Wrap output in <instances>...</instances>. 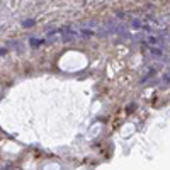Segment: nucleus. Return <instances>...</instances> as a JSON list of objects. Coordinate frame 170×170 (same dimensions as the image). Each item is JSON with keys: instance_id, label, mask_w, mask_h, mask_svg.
Returning <instances> with one entry per match:
<instances>
[{"instance_id": "obj_3", "label": "nucleus", "mask_w": 170, "mask_h": 170, "mask_svg": "<svg viewBox=\"0 0 170 170\" xmlns=\"http://www.w3.org/2000/svg\"><path fill=\"white\" fill-rule=\"evenodd\" d=\"M134 109H136V104H131V106L127 107V112H133Z\"/></svg>"}, {"instance_id": "obj_4", "label": "nucleus", "mask_w": 170, "mask_h": 170, "mask_svg": "<svg viewBox=\"0 0 170 170\" xmlns=\"http://www.w3.org/2000/svg\"><path fill=\"white\" fill-rule=\"evenodd\" d=\"M82 34H83V36H92L93 32H90V31H82Z\"/></svg>"}, {"instance_id": "obj_2", "label": "nucleus", "mask_w": 170, "mask_h": 170, "mask_svg": "<svg viewBox=\"0 0 170 170\" xmlns=\"http://www.w3.org/2000/svg\"><path fill=\"white\" fill-rule=\"evenodd\" d=\"M22 25H24V27H31V25H34V21H32V19H31V21L27 19V21L22 22Z\"/></svg>"}, {"instance_id": "obj_5", "label": "nucleus", "mask_w": 170, "mask_h": 170, "mask_svg": "<svg viewBox=\"0 0 170 170\" xmlns=\"http://www.w3.org/2000/svg\"><path fill=\"white\" fill-rule=\"evenodd\" d=\"M5 53H7V49H5V48H0V56L5 55Z\"/></svg>"}, {"instance_id": "obj_1", "label": "nucleus", "mask_w": 170, "mask_h": 170, "mask_svg": "<svg viewBox=\"0 0 170 170\" xmlns=\"http://www.w3.org/2000/svg\"><path fill=\"white\" fill-rule=\"evenodd\" d=\"M151 55H155V56H162V49H160V48H151Z\"/></svg>"}]
</instances>
